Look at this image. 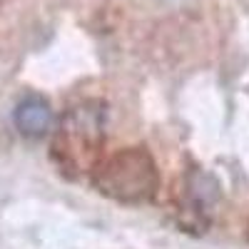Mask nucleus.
<instances>
[{
	"instance_id": "obj_1",
	"label": "nucleus",
	"mask_w": 249,
	"mask_h": 249,
	"mask_svg": "<svg viewBox=\"0 0 249 249\" xmlns=\"http://www.w3.org/2000/svg\"><path fill=\"white\" fill-rule=\"evenodd\" d=\"M97 184L110 197L137 202L155 192L157 172L144 152H122L107 162V167L100 172Z\"/></svg>"
},
{
	"instance_id": "obj_2",
	"label": "nucleus",
	"mask_w": 249,
	"mask_h": 249,
	"mask_svg": "<svg viewBox=\"0 0 249 249\" xmlns=\"http://www.w3.org/2000/svg\"><path fill=\"white\" fill-rule=\"evenodd\" d=\"M53 122V110L43 97H25L15 107V127L23 132L25 137H40L50 130Z\"/></svg>"
},
{
	"instance_id": "obj_3",
	"label": "nucleus",
	"mask_w": 249,
	"mask_h": 249,
	"mask_svg": "<svg viewBox=\"0 0 249 249\" xmlns=\"http://www.w3.org/2000/svg\"><path fill=\"white\" fill-rule=\"evenodd\" d=\"M5 3H10V0H0V8H3V5H5Z\"/></svg>"
}]
</instances>
